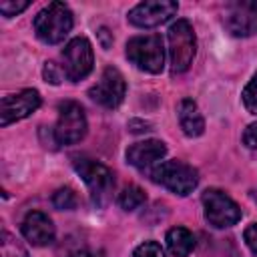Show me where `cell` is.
<instances>
[{
	"mask_svg": "<svg viewBox=\"0 0 257 257\" xmlns=\"http://www.w3.org/2000/svg\"><path fill=\"white\" fill-rule=\"evenodd\" d=\"M34 32L46 44L62 42L72 28V12L64 2H50L34 18Z\"/></svg>",
	"mask_w": 257,
	"mask_h": 257,
	"instance_id": "cell-1",
	"label": "cell"
},
{
	"mask_svg": "<svg viewBox=\"0 0 257 257\" xmlns=\"http://www.w3.org/2000/svg\"><path fill=\"white\" fill-rule=\"evenodd\" d=\"M72 165L76 173L82 177V181L86 183L92 203L98 207H104L110 201V193L114 189V173L106 165L86 157H76Z\"/></svg>",
	"mask_w": 257,
	"mask_h": 257,
	"instance_id": "cell-2",
	"label": "cell"
},
{
	"mask_svg": "<svg viewBox=\"0 0 257 257\" xmlns=\"http://www.w3.org/2000/svg\"><path fill=\"white\" fill-rule=\"evenodd\" d=\"M169 56H171V72L173 74H181L185 72L195 58L197 52V40H195V32L193 26L189 24V20H177L171 24L169 32Z\"/></svg>",
	"mask_w": 257,
	"mask_h": 257,
	"instance_id": "cell-3",
	"label": "cell"
},
{
	"mask_svg": "<svg viewBox=\"0 0 257 257\" xmlns=\"http://www.w3.org/2000/svg\"><path fill=\"white\" fill-rule=\"evenodd\" d=\"M126 58L149 74H159L165 66V46L159 34L135 36L126 42Z\"/></svg>",
	"mask_w": 257,
	"mask_h": 257,
	"instance_id": "cell-4",
	"label": "cell"
},
{
	"mask_svg": "<svg viewBox=\"0 0 257 257\" xmlns=\"http://www.w3.org/2000/svg\"><path fill=\"white\" fill-rule=\"evenodd\" d=\"M151 179L175 195H189L199 183V173L183 161H165L151 171Z\"/></svg>",
	"mask_w": 257,
	"mask_h": 257,
	"instance_id": "cell-5",
	"label": "cell"
},
{
	"mask_svg": "<svg viewBox=\"0 0 257 257\" xmlns=\"http://www.w3.org/2000/svg\"><path fill=\"white\" fill-rule=\"evenodd\" d=\"M92 66H94V52L90 40L84 36L72 38L62 50V68L66 78L78 82L92 72Z\"/></svg>",
	"mask_w": 257,
	"mask_h": 257,
	"instance_id": "cell-6",
	"label": "cell"
},
{
	"mask_svg": "<svg viewBox=\"0 0 257 257\" xmlns=\"http://www.w3.org/2000/svg\"><path fill=\"white\" fill-rule=\"evenodd\" d=\"M54 141L58 145H74L86 135L84 108L74 100H64L58 106V120L54 126Z\"/></svg>",
	"mask_w": 257,
	"mask_h": 257,
	"instance_id": "cell-7",
	"label": "cell"
},
{
	"mask_svg": "<svg viewBox=\"0 0 257 257\" xmlns=\"http://www.w3.org/2000/svg\"><path fill=\"white\" fill-rule=\"evenodd\" d=\"M201 201H203V209H205V219L215 229L231 227L241 219L239 205L227 193H223L219 189H207L203 193Z\"/></svg>",
	"mask_w": 257,
	"mask_h": 257,
	"instance_id": "cell-8",
	"label": "cell"
},
{
	"mask_svg": "<svg viewBox=\"0 0 257 257\" xmlns=\"http://www.w3.org/2000/svg\"><path fill=\"white\" fill-rule=\"evenodd\" d=\"M124 92H126V82L120 70L114 66H106L100 78L96 80V84L90 86L88 96L104 108H116L122 102Z\"/></svg>",
	"mask_w": 257,
	"mask_h": 257,
	"instance_id": "cell-9",
	"label": "cell"
},
{
	"mask_svg": "<svg viewBox=\"0 0 257 257\" xmlns=\"http://www.w3.org/2000/svg\"><path fill=\"white\" fill-rule=\"evenodd\" d=\"M225 28L233 36L257 34V0H233L225 6Z\"/></svg>",
	"mask_w": 257,
	"mask_h": 257,
	"instance_id": "cell-10",
	"label": "cell"
},
{
	"mask_svg": "<svg viewBox=\"0 0 257 257\" xmlns=\"http://www.w3.org/2000/svg\"><path fill=\"white\" fill-rule=\"evenodd\" d=\"M179 10V4L173 0H147L139 2L128 12V22L139 28H155L169 18H173Z\"/></svg>",
	"mask_w": 257,
	"mask_h": 257,
	"instance_id": "cell-11",
	"label": "cell"
},
{
	"mask_svg": "<svg viewBox=\"0 0 257 257\" xmlns=\"http://www.w3.org/2000/svg\"><path fill=\"white\" fill-rule=\"evenodd\" d=\"M40 94L34 88H24L16 94H8L0 102V124L8 126L16 120L30 116L40 106Z\"/></svg>",
	"mask_w": 257,
	"mask_h": 257,
	"instance_id": "cell-12",
	"label": "cell"
},
{
	"mask_svg": "<svg viewBox=\"0 0 257 257\" xmlns=\"http://www.w3.org/2000/svg\"><path fill=\"white\" fill-rule=\"evenodd\" d=\"M20 229H22V235L26 237V241H30L36 247H44L54 241V225H52L50 217L42 211H30L24 217Z\"/></svg>",
	"mask_w": 257,
	"mask_h": 257,
	"instance_id": "cell-13",
	"label": "cell"
},
{
	"mask_svg": "<svg viewBox=\"0 0 257 257\" xmlns=\"http://www.w3.org/2000/svg\"><path fill=\"white\" fill-rule=\"evenodd\" d=\"M167 155V147L163 141H157V139H147V141H139L135 145H131L126 149V161L145 171V169H151L153 165H157L163 157Z\"/></svg>",
	"mask_w": 257,
	"mask_h": 257,
	"instance_id": "cell-14",
	"label": "cell"
},
{
	"mask_svg": "<svg viewBox=\"0 0 257 257\" xmlns=\"http://www.w3.org/2000/svg\"><path fill=\"white\" fill-rule=\"evenodd\" d=\"M177 110H179V124H181L183 133L187 137H199V135H203V131H205V118H203V114H201V110H199V106H197L195 100L183 98L179 102V108Z\"/></svg>",
	"mask_w": 257,
	"mask_h": 257,
	"instance_id": "cell-15",
	"label": "cell"
},
{
	"mask_svg": "<svg viewBox=\"0 0 257 257\" xmlns=\"http://www.w3.org/2000/svg\"><path fill=\"white\" fill-rule=\"evenodd\" d=\"M167 247L173 257H189L195 249V235L185 227H173L167 233Z\"/></svg>",
	"mask_w": 257,
	"mask_h": 257,
	"instance_id": "cell-16",
	"label": "cell"
},
{
	"mask_svg": "<svg viewBox=\"0 0 257 257\" xmlns=\"http://www.w3.org/2000/svg\"><path fill=\"white\" fill-rule=\"evenodd\" d=\"M145 201H147V195H145V191H143L141 187H137V185L124 187V189L118 193V199H116V203H118V207H120L122 211H135V209H139Z\"/></svg>",
	"mask_w": 257,
	"mask_h": 257,
	"instance_id": "cell-17",
	"label": "cell"
},
{
	"mask_svg": "<svg viewBox=\"0 0 257 257\" xmlns=\"http://www.w3.org/2000/svg\"><path fill=\"white\" fill-rule=\"evenodd\" d=\"M0 257H28V251L16 241L14 235L2 231L0 235Z\"/></svg>",
	"mask_w": 257,
	"mask_h": 257,
	"instance_id": "cell-18",
	"label": "cell"
},
{
	"mask_svg": "<svg viewBox=\"0 0 257 257\" xmlns=\"http://www.w3.org/2000/svg\"><path fill=\"white\" fill-rule=\"evenodd\" d=\"M52 205L60 211H72L78 205V197L70 187H62L52 195Z\"/></svg>",
	"mask_w": 257,
	"mask_h": 257,
	"instance_id": "cell-19",
	"label": "cell"
},
{
	"mask_svg": "<svg viewBox=\"0 0 257 257\" xmlns=\"http://www.w3.org/2000/svg\"><path fill=\"white\" fill-rule=\"evenodd\" d=\"M243 104L251 114H257V72L251 76V80L247 82V86L243 88Z\"/></svg>",
	"mask_w": 257,
	"mask_h": 257,
	"instance_id": "cell-20",
	"label": "cell"
},
{
	"mask_svg": "<svg viewBox=\"0 0 257 257\" xmlns=\"http://www.w3.org/2000/svg\"><path fill=\"white\" fill-rule=\"evenodd\" d=\"M131 257H165V249L157 241H145L133 251Z\"/></svg>",
	"mask_w": 257,
	"mask_h": 257,
	"instance_id": "cell-21",
	"label": "cell"
},
{
	"mask_svg": "<svg viewBox=\"0 0 257 257\" xmlns=\"http://www.w3.org/2000/svg\"><path fill=\"white\" fill-rule=\"evenodd\" d=\"M42 74H44L46 82H50V84H60V82H62V78L66 76V74H64V68H62V66H58V64H56V62H52V60L44 64Z\"/></svg>",
	"mask_w": 257,
	"mask_h": 257,
	"instance_id": "cell-22",
	"label": "cell"
},
{
	"mask_svg": "<svg viewBox=\"0 0 257 257\" xmlns=\"http://www.w3.org/2000/svg\"><path fill=\"white\" fill-rule=\"evenodd\" d=\"M28 4H30V2H26V0H20V2L2 0V2H0V12H2L6 18H12V16L20 14L22 10H26V8H28Z\"/></svg>",
	"mask_w": 257,
	"mask_h": 257,
	"instance_id": "cell-23",
	"label": "cell"
},
{
	"mask_svg": "<svg viewBox=\"0 0 257 257\" xmlns=\"http://www.w3.org/2000/svg\"><path fill=\"white\" fill-rule=\"evenodd\" d=\"M243 239H245L249 251L257 257V223H251V225L243 231Z\"/></svg>",
	"mask_w": 257,
	"mask_h": 257,
	"instance_id": "cell-24",
	"label": "cell"
},
{
	"mask_svg": "<svg viewBox=\"0 0 257 257\" xmlns=\"http://www.w3.org/2000/svg\"><path fill=\"white\" fill-rule=\"evenodd\" d=\"M243 143L249 147V149H257V122L249 124L243 133Z\"/></svg>",
	"mask_w": 257,
	"mask_h": 257,
	"instance_id": "cell-25",
	"label": "cell"
},
{
	"mask_svg": "<svg viewBox=\"0 0 257 257\" xmlns=\"http://www.w3.org/2000/svg\"><path fill=\"white\" fill-rule=\"evenodd\" d=\"M98 38H100L102 48H108L110 42H112V38H108V30H106V28H100V30H98Z\"/></svg>",
	"mask_w": 257,
	"mask_h": 257,
	"instance_id": "cell-26",
	"label": "cell"
},
{
	"mask_svg": "<svg viewBox=\"0 0 257 257\" xmlns=\"http://www.w3.org/2000/svg\"><path fill=\"white\" fill-rule=\"evenodd\" d=\"M70 257H102V255H100V253H96V251L80 249V251H74V253H70Z\"/></svg>",
	"mask_w": 257,
	"mask_h": 257,
	"instance_id": "cell-27",
	"label": "cell"
}]
</instances>
